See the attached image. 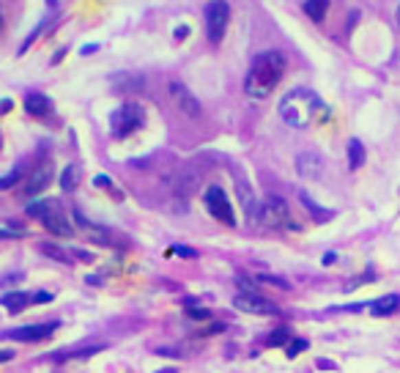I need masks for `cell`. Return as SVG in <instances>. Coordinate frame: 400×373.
<instances>
[{
    "mask_svg": "<svg viewBox=\"0 0 400 373\" xmlns=\"http://www.w3.org/2000/svg\"><path fill=\"white\" fill-rule=\"evenodd\" d=\"M187 36H190V28L187 25H179L176 28V39H187Z\"/></svg>",
    "mask_w": 400,
    "mask_h": 373,
    "instance_id": "29",
    "label": "cell"
},
{
    "mask_svg": "<svg viewBox=\"0 0 400 373\" xmlns=\"http://www.w3.org/2000/svg\"><path fill=\"white\" fill-rule=\"evenodd\" d=\"M49 182H52V165L44 162V165H38V168L27 176V182H25V186H22V195H25V198H36L41 189L49 186Z\"/></svg>",
    "mask_w": 400,
    "mask_h": 373,
    "instance_id": "11",
    "label": "cell"
},
{
    "mask_svg": "<svg viewBox=\"0 0 400 373\" xmlns=\"http://www.w3.org/2000/svg\"><path fill=\"white\" fill-rule=\"evenodd\" d=\"M58 330V321H47V324H30V327H19V330H8L5 338L19 341V343H38L44 338H49Z\"/></svg>",
    "mask_w": 400,
    "mask_h": 373,
    "instance_id": "9",
    "label": "cell"
},
{
    "mask_svg": "<svg viewBox=\"0 0 400 373\" xmlns=\"http://www.w3.org/2000/svg\"><path fill=\"white\" fill-rule=\"evenodd\" d=\"M93 184L96 186H113V179H110V176H96V179H93Z\"/></svg>",
    "mask_w": 400,
    "mask_h": 373,
    "instance_id": "28",
    "label": "cell"
},
{
    "mask_svg": "<svg viewBox=\"0 0 400 373\" xmlns=\"http://www.w3.org/2000/svg\"><path fill=\"white\" fill-rule=\"evenodd\" d=\"M99 47L96 44H88V47H82V55H91V52H96Z\"/></svg>",
    "mask_w": 400,
    "mask_h": 373,
    "instance_id": "31",
    "label": "cell"
},
{
    "mask_svg": "<svg viewBox=\"0 0 400 373\" xmlns=\"http://www.w3.org/2000/svg\"><path fill=\"white\" fill-rule=\"evenodd\" d=\"M25 110H27L30 116L41 118V116H49V113H52V102H49V96H44V94H27V96H25Z\"/></svg>",
    "mask_w": 400,
    "mask_h": 373,
    "instance_id": "12",
    "label": "cell"
},
{
    "mask_svg": "<svg viewBox=\"0 0 400 373\" xmlns=\"http://www.w3.org/2000/svg\"><path fill=\"white\" fill-rule=\"evenodd\" d=\"M19 179H22V171H19V168H14L11 173H5V176H0V192H3V189H11V186L16 184Z\"/></svg>",
    "mask_w": 400,
    "mask_h": 373,
    "instance_id": "22",
    "label": "cell"
},
{
    "mask_svg": "<svg viewBox=\"0 0 400 373\" xmlns=\"http://www.w3.org/2000/svg\"><path fill=\"white\" fill-rule=\"evenodd\" d=\"M8 360H14V352H0V363H8Z\"/></svg>",
    "mask_w": 400,
    "mask_h": 373,
    "instance_id": "30",
    "label": "cell"
},
{
    "mask_svg": "<svg viewBox=\"0 0 400 373\" xmlns=\"http://www.w3.org/2000/svg\"><path fill=\"white\" fill-rule=\"evenodd\" d=\"M362 165H365V146L354 138V140L348 143V168L357 171V168H362Z\"/></svg>",
    "mask_w": 400,
    "mask_h": 373,
    "instance_id": "18",
    "label": "cell"
},
{
    "mask_svg": "<svg viewBox=\"0 0 400 373\" xmlns=\"http://www.w3.org/2000/svg\"><path fill=\"white\" fill-rule=\"evenodd\" d=\"M80 179H82L80 165H66L63 173H60V189H63V192H74V189L80 186Z\"/></svg>",
    "mask_w": 400,
    "mask_h": 373,
    "instance_id": "15",
    "label": "cell"
},
{
    "mask_svg": "<svg viewBox=\"0 0 400 373\" xmlns=\"http://www.w3.org/2000/svg\"><path fill=\"white\" fill-rule=\"evenodd\" d=\"M170 96H173V102L179 105V110H181L184 116H190V118H198L200 116V102L195 99V94H192L184 83L173 80V83H170Z\"/></svg>",
    "mask_w": 400,
    "mask_h": 373,
    "instance_id": "10",
    "label": "cell"
},
{
    "mask_svg": "<svg viewBox=\"0 0 400 373\" xmlns=\"http://www.w3.org/2000/svg\"><path fill=\"white\" fill-rule=\"evenodd\" d=\"M168 255H181V258H195L198 253H195L192 247H184V244H173V247L168 250Z\"/></svg>",
    "mask_w": 400,
    "mask_h": 373,
    "instance_id": "23",
    "label": "cell"
},
{
    "mask_svg": "<svg viewBox=\"0 0 400 373\" xmlns=\"http://www.w3.org/2000/svg\"><path fill=\"white\" fill-rule=\"evenodd\" d=\"M302 203H304V206H307V209H310V211H313V214H315L318 220H324V217H329V214H324V211H321V209H318V206H315V203L310 200V195H304V192H302Z\"/></svg>",
    "mask_w": 400,
    "mask_h": 373,
    "instance_id": "25",
    "label": "cell"
},
{
    "mask_svg": "<svg viewBox=\"0 0 400 373\" xmlns=\"http://www.w3.org/2000/svg\"><path fill=\"white\" fill-rule=\"evenodd\" d=\"M30 302H33V297H27L25 291H8V294H3V297H0V305H5L11 313L25 310Z\"/></svg>",
    "mask_w": 400,
    "mask_h": 373,
    "instance_id": "14",
    "label": "cell"
},
{
    "mask_svg": "<svg viewBox=\"0 0 400 373\" xmlns=\"http://www.w3.org/2000/svg\"><path fill=\"white\" fill-rule=\"evenodd\" d=\"M282 74H285V55L277 52V50L260 52L252 61V66L247 72V80H244L247 96L249 99H266L277 88V83L282 80Z\"/></svg>",
    "mask_w": 400,
    "mask_h": 373,
    "instance_id": "2",
    "label": "cell"
},
{
    "mask_svg": "<svg viewBox=\"0 0 400 373\" xmlns=\"http://www.w3.org/2000/svg\"><path fill=\"white\" fill-rule=\"evenodd\" d=\"M329 11V0H304V14L313 19V22H321Z\"/></svg>",
    "mask_w": 400,
    "mask_h": 373,
    "instance_id": "17",
    "label": "cell"
},
{
    "mask_svg": "<svg viewBox=\"0 0 400 373\" xmlns=\"http://www.w3.org/2000/svg\"><path fill=\"white\" fill-rule=\"evenodd\" d=\"M41 253H47L49 258H55V261H60V264H71V258H69L63 250H58L55 244H49V242H44V244H41Z\"/></svg>",
    "mask_w": 400,
    "mask_h": 373,
    "instance_id": "20",
    "label": "cell"
},
{
    "mask_svg": "<svg viewBox=\"0 0 400 373\" xmlns=\"http://www.w3.org/2000/svg\"><path fill=\"white\" fill-rule=\"evenodd\" d=\"M307 346H310V343H307L304 338H291V341H288V349H285V354H288V357H296V354L307 352Z\"/></svg>",
    "mask_w": 400,
    "mask_h": 373,
    "instance_id": "21",
    "label": "cell"
},
{
    "mask_svg": "<svg viewBox=\"0 0 400 373\" xmlns=\"http://www.w3.org/2000/svg\"><path fill=\"white\" fill-rule=\"evenodd\" d=\"M25 236V228L16 222H0V239H19Z\"/></svg>",
    "mask_w": 400,
    "mask_h": 373,
    "instance_id": "19",
    "label": "cell"
},
{
    "mask_svg": "<svg viewBox=\"0 0 400 373\" xmlns=\"http://www.w3.org/2000/svg\"><path fill=\"white\" fill-rule=\"evenodd\" d=\"M398 22H400V6H398Z\"/></svg>",
    "mask_w": 400,
    "mask_h": 373,
    "instance_id": "34",
    "label": "cell"
},
{
    "mask_svg": "<svg viewBox=\"0 0 400 373\" xmlns=\"http://www.w3.org/2000/svg\"><path fill=\"white\" fill-rule=\"evenodd\" d=\"M280 116H282V121H285L288 127H293V129H307V127H313V124L326 121V118H329V107H326V102H324L315 91H310V88H293V91H288V94L282 96V102H280Z\"/></svg>",
    "mask_w": 400,
    "mask_h": 373,
    "instance_id": "1",
    "label": "cell"
},
{
    "mask_svg": "<svg viewBox=\"0 0 400 373\" xmlns=\"http://www.w3.org/2000/svg\"><path fill=\"white\" fill-rule=\"evenodd\" d=\"M255 222H260V225H266V228H282V225H291L293 228V222H291V211H288V203L282 200V198H266L260 206H258V217H255Z\"/></svg>",
    "mask_w": 400,
    "mask_h": 373,
    "instance_id": "6",
    "label": "cell"
},
{
    "mask_svg": "<svg viewBox=\"0 0 400 373\" xmlns=\"http://www.w3.org/2000/svg\"><path fill=\"white\" fill-rule=\"evenodd\" d=\"M203 200H205V209H208V214H211L214 220H219V222H225V225H236L233 206H230V200H227V195H225L222 186L211 184L205 189Z\"/></svg>",
    "mask_w": 400,
    "mask_h": 373,
    "instance_id": "7",
    "label": "cell"
},
{
    "mask_svg": "<svg viewBox=\"0 0 400 373\" xmlns=\"http://www.w3.org/2000/svg\"><path fill=\"white\" fill-rule=\"evenodd\" d=\"M233 308L241 313H249V316H277L280 313V308L260 294H238L233 299Z\"/></svg>",
    "mask_w": 400,
    "mask_h": 373,
    "instance_id": "8",
    "label": "cell"
},
{
    "mask_svg": "<svg viewBox=\"0 0 400 373\" xmlns=\"http://www.w3.org/2000/svg\"><path fill=\"white\" fill-rule=\"evenodd\" d=\"M146 124V110L137 102H124L113 116H110V132L113 138H129Z\"/></svg>",
    "mask_w": 400,
    "mask_h": 373,
    "instance_id": "4",
    "label": "cell"
},
{
    "mask_svg": "<svg viewBox=\"0 0 400 373\" xmlns=\"http://www.w3.org/2000/svg\"><path fill=\"white\" fill-rule=\"evenodd\" d=\"M187 316H190V319H198V321H203V319H208V310H203V308H192Z\"/></svg>",
    "mask_w": 400,
    "mask_h": 373,
    "instance_id": "26",
    "label": "cell"
},
{
    "mask_svg": "<svg viewBox=\"0 0 400 373\" xmlns=\"http://www.w3.org/2000/svg\"><path fill=\"white\" fill-rule=\"evenodd\" d=\"M27 214H30V217H36V220H41V225H44L49 233L60 236V239L74 236V228L69 225V220H66L63 209L58 206V200H49V198H47V200L27 203Z\"/></svg>",
    "mask_w": 400,
    "mask_h": 373,
    "instance_id": "3",
    "label": "cell"
},
{
    "mask_svg": "<svg viewBox=\"0 0 400 373\" xmlns=\"http://www.w3.org/2000/svg\"><path fill=\"white\" fill-rule=\"evenodd\" d=\"M400 310V294H387L376 302H370V313L373 316H395Z\"/></svg>",
    "mask_w": 400,
    "mask_h": 373,
    "instance_id": "13",
    "label": "cell"
},
{
    "mask_svg": "<svg viewBox=\"0 0 400 373\" xmlns=\"http://www.w3.org/2000/svg\"><path fill=\"white\" fill-rule=\"evenodd\" d=\"M227 22H230L227 0H208V6H205V33H208L211 44H219L225 39Z\"/></svg>",
    "mask_w": 400,
    "mask_h": 373,
    "instance_id": "5",
    "label": "cell"
},
{
    "mask_svg": "<svg viewBox=\"0 0 400 373\" xmlns=\"http://www.w3.org/2000/svg\"><path fill=\"white\" fill-rule=\"evenodd\" d=\"M11 110V102L8 99H3V105H0V113H8Z\"/></svg>",
    "mask_w": 400,
    "mask_h": 373,
    "instance_id": "32",
    "label": "cell"
},
{
    "mask_svg": "<svg viewBox=\"0 0 400 373\" xmlns=\"http://www.w3.org/2000/svg\"><path fill=\"white\" fill-rule=\"evenodd\" d=\"M33 302H52V294L49 291H38V294H33Z\"/></svg>",
    "mask_w": 400,
    "mask_h": 373,
    "instance_id": "27",
    "label": "cell"
},
{
    "mask_svg": "<svg viewBox=\"0 0 400 373\" xmlns=\"http://www.w3.org/2000/svg\"><path fill=\"white\" fill-rule=\"evenodd\" d=\"M159 373H176V371H159Z\"/></svg>",
    "mask_w": 400,
    "mask_h": 373,
    "instance_id": "33",
    "label": "cell"
},
{
    "mask_svg": "<svg viewBox=\"0 0 400 373\" xmlns=\"http://www.w3.org/2000/svg\"><path fill=\"white\" fill-rule=\"evenodd\" d=\"M296 165H299V173L307 176V179H315V176L321 173V160H318L315 154H302V157L296 160Z\"/></svg>",
    "mask_w": 400,
    "mask_h": 373,
    "instance_id": "16",
    "label": "cell"
},
{
    "mask_svg": "<svg viewBox=\"0 0 400 373\" xmlns=\"http://www.w3.org/2000/svg\"><path fill=\"white\" fill-rule=\"evenodd\" d=\"M288 341H291L288 330H277V332H271V338H269V346H280V343H288Z\"/></svg>",
    "mask_w": 400,
    "mask_h": 373,
    "instance_id": "24",
    "label": "cell"
}]
</instances>
